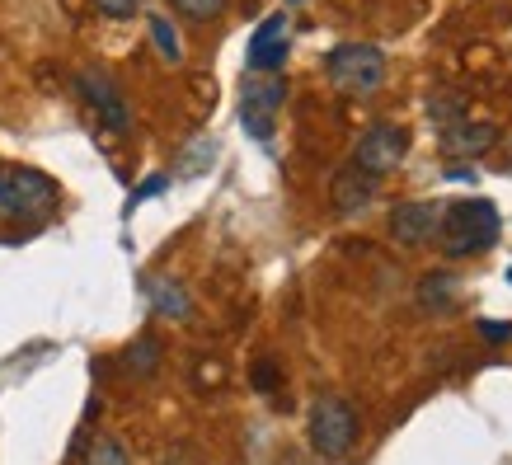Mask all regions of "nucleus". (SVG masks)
Segmentation results:
<instances>
[{
	"label": "nucleus",
	"instance_id": "1",
	"mask_svg": "<svg viewBox=\"0 0 512 465\" xmlns=\"http://www.w3.org/2000/svg\"><path fill=\"white\" fill-rule=\"evenodd\" d=\"M498 231H503V217L489 198L451 202V207H442V221H437L442 254H451V259H475L484 249H494Z\"/></svg>",
	"mask_w": 512,
	"mask_h": 465
},
{
	"label": "nucleus",
	"instance_id": "2",
	"mask_svg": "<svg viewBox=\"0 0 512 465\" xmlns=\"http://www.w3.org/2000/svg\"><path fill=\"white\" fill-rule=\"evenodd\" d=\"M325 76L339 94H372L386 80V52L372 43H339L325 57Z\"/></svg>",
	"mask_w": 512,
	"mask_h": 465
},
{
	"label": "nucleus",
	"instance_id": "3",
	"mask_svg": "<svg viewBox=\"0 0 512 465\" xmlns=\"http://www.w3.org/2000/svg\"><path fill=\"white\" fill-rule=\"evenodd\" d=\"M311 451L320 461H343L348 451L357 447V433H362V423H357L353 404L339 400V395H325V400H315L311 409Z\"/></svg>",
	"mask_w": 512,
	"mask_h": 465
},
{
	"label": "nucleus",
	"instance_id": "4",
	"mask_svg": "<svg viewBox=\"0 0 512 465\" xmlns=\"http://www.w3.org/2000/svg\"><path fill=\"white\" fill-rule=\"evenodd\" d=\"M62 198V188L38 170H5L0 179V212L5 217H47Z\"/></svg>",
	"mask_w": 512,
	"mask_h": 465
},
{
	"label": "nucleus",
	"instance_id": "5",
	"mask_svg": "<svg viewBox=\"0 0 512 465\" xmlns=\"http://www.w3.org/2000/svg\"><path fill=\"white\" fill-rule=\"evenodd\" d=\"M282 99H287L282 76H245V85H240V123H245V132L254 141L273 137V123H278Z\"/></svg>",
	"mask_w": 512,
	"mask_h": 465
},
{
	"label": "nucleus",
	"instance_id": "6",
	"mask_svg": "<svg viewBox=\"0 0 512 465\" xmlns=\"http://www.w3.org/2000/svg\"><path fill=\"white\" fill-rule=\"evenodd\" d=\"M404 155H409V127L376 123V127H367V132H362V141H357L353 170L381 179V174H390L395 165H404Z\"/></svg>",
	"mask_w": 512,
	"mask_h": 465
},
{
	"label": "nucleus",
	"instance_id": "7",
	"mask_svg": "<svg viewBox=\"0 0 512 465\" xmlns=\"http://www.w3.org/2000/svg\"><path fill=\"white\" fill-rule=\"evenodd\" d=\"M287 47H292V19L282 15H268L254 38H249V76H278L282 62H287Z\"/></svg>",
	"mask_w": 512,
	"mask_h": 465
},
{
	"label": "nucleus",
	"instance_id": "8",
	"mask_svg": "<svg viewBox=\"0 0 512 465\" xmlns=\"http://www.w3.org/2000/svg\"><path fill=\"white\" fill-rule=\"evenodd\" d=\"M80 99L94 109V118L109 127V132H123L127 127V104H123V94H118V85H113L104 71H80Z\"/></svg>",
	"mask_w": 512,
	"mask_h": 465
},
{
	"label": "nucleus",
	"instance_id": "9",
	"mask_svg": "<svg viewBox=\"0 0 512 465\" xmlns=\"http://www.w3.org/2000/svg\"><path fill=\"white\" fill-rule=\"evenodd\" d=\"M437 221H442V207L437 202H400L390 212V235L400 245H423L437 235Z\"/></svg>",
	"mask_w": 512,
	"mask_h": 465
},
{
	"label": "nucleus",
	"instance_id": "10",
	"mask_svg": "<svg viewBox=\"0 0 512 465\" xmlns=\"http://www.w3.org/2000/svg\"><path fill=\"white\" fill-rule=\"evenodd\" d=\"M376 198V179L372 174H362V170H339L334 174V184H329V202H334V212L339 217H357V212H367Z\"/></svg>",
	"mask_w": 512,
	"mask_h": 465
},
{
	"label": "nucleus",
	"instance_id": "11",
	"mask_svg": "<svg viewBox=\"0 0 512 465\" xmlns=\"http://www.w3.org/2000/svg\"><path fill=\"white\" fill-rule=\"evenodd\" d=\"M498 146V127L494 123H456L447 127V137H442V155L447 160H480Z\"/></svg>",
	"mask_w": 512,
	"mask_h": 465
},
{
	"label": "nucleus",
	"instance_id": "12",
	"mask_svg": "<svg viewBox=\"0 0 512 465\" xmlns=\"http://www.w3.org/2000/svg\"><path fill=\"white\" fill-rule=\"evenodd\" d=\"M146 292H151V306H156V315H170V320H184L188 310H193V301H188V292L179 287L174 278H151L146 282Z\"/></svg>",
	"mask_w": 512,
	"mask_h": 465
},
{
	"label": "nucleus",
	"instance_id": "13",
	"mask_svg": "<svg viewBox=\"0 0 512 465\" xmlns=\"http://www.w3.org/2000/svg\"><path fill=\"white\" fill-rule=\"evenodd\" d=\"M123 372L137 376V381H146V376L160 372V343L156 339H137L132 348L123 353Z\"/></svg>",
	"mask_w": 512,
	"mask_h": 465
},
{
	"label": "nucleus",
	"instance_id": "14",
	"mask_svg": "<svg viewBox=\"0 0 512 465\" xmlns=\"http://www.w3.org/2000/svg\"><path fill=\"white\" fill-rule=\"evenodd\" d=\"M80 465H132V461H127V451L118 437H94L90 447H85V461Z\"/></svg>",
	"mask_w": 512,
	"mask_h": 465
},
{
	"label": "nucleus",
	"instance_id": "15",
	"mask_svg": "<svg viewBox=\"0 0 512 465\" xmlns=\"http://www.w3.org/2000/svg\"><path fill=\"white\" fill-rule=\"evenodd\" d=\"M151 38H156V47H160V57H165V62H184L179 33H174V24L165 15H151Z\"/></svg>",
	"mask_w": 512,
	"mask_h": 465
},
{
	"label": "nucleus",
	"instance_id": "16",
	"mask_svg": "<svg viewBox=\"0 0 512 465\" xmlns=\"http://www.w3.org/2000/svg\"><path fill=\"white\" fill-rule=\"evenodd\" d=\"M419 287H423V292H419L423 306H428V310H447L451 306V287H456V282H451L447 273H428Z\"/></svg>",
	"mask_w": 512,
	"mask_h": 465
},
{
	"label": "nucleus",
	"instance_id": "17",
	"mask_svg": "<svg viewBox=\"0 0 512 465\" xmlns=\"http://www.w3.org/2000/svg\"><path fill=\"white\" fill-rule=\"evenodd\" d=\"M428 113H433L442 127H456V123H466V104L456 99V94H437L433 104H428Z\"/></svg>",
	"mask_w": 512,
	"mask_h": 465
},
{
	"label": "nucleus",
	"instance_id": "18",
	"mask_svg": "<svg viewBox=\"0 0 512 465\" xmlns=\"http://www.w3.org/2000/svg\"><path fill=\"white\" fill-rule=\"evenodd\" d=\"M184 19H217L226 10V0H170Z\"/></svg>",
	"mask_w": 512,
	"mask_h": 465
},
{
	"label": "nucleus",
	"instance_id": "19",
	"mask_svg": "<svg viewBox=\"0 0 512 465\" xmlns=\"http://www.w3.org/2000/svg\"><path fill=\"white\" fill-rule=\"evenodd\" d=\"M278 386H282V367L273 362V357H259V362H254V390L273 395Z\"/></svg>",
	"mask_w": 512,
	"mask_h": 465
},
{
	"label": "nucleus",
	"instance_id": "20",
	"mask_svg": "<svg viewBox=\"0 0 512 465\" xmlns=\"http://www.w3.org/2000/svg\"><path fill=\"white\" fill-rule=\"evenodd\" d=\"M94 10L104 19H132L141 10V0H94Z\"/></svg>",
	"mask_w": 512,
	"mask_h": 465
},
{
	"label": "nucleus",
	"instance_id": "21",
	"mask_svg": "<svg viewBox=\"0 0 512 465\" xmlns=\"http://www.w3.org/2000/svg\"><path fill=\"white\" fill-rule=\"evenodd\" d=\"M480 339L508 343V339H512V325H503V320H480Z\"/></svg>",
	"mask_w": 512,
	"mask_h": 465
},
{
	"label": "nucleus",
	"instance_id": "22",
	"mask_svg": "<svg viewBox=\"0 0 512 465\" xmlns=\"http://www.w3.org/2000/svg\"><path fill=\"white\" fill-rule=\"evenodd\" d=\"M165 184H170L165 174H160V179H146V184H141L137 193H132V202H141V198H156V193H165Z\"/></svg>",
	"mask_w": 512,
	"mask_h": 465
},
{
	"label": "nucleus",
	"instance_id": "23",
	"mask_svg": "<svg viewBox=\"0 0 512 465\" xmlns=\"http://www.w3.org/2000/svg\"><path fill=\"white\" fill-rule=\"evenodd\" d=\"M508 282H512V268H508Z\"/></svg>",
	"mask_w": 512,
	"mask_h": 465
},
{
	"label": "nucleus",
	"instance_id": "24",
	"mask_svg": "<svg viewBox=\"0 0 512 465\" xmlns=\"http://www.w3.org/2000/svg\"><path fill=\"white\" fill-rule=\"evenodd\" d=\"M0 179H5V170H0Z\"/></svg>",
	"mask_w": 512,
	"mask_h": 465
}]
</instances>
